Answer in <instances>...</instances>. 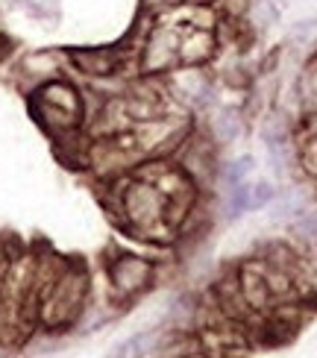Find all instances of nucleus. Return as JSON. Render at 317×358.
Segmentation results:
<instances>
[{
  "label": "nucleus",
  "instance_id": "f257e3e1",
  "mask_svg": "<svg viewBox=\"0 0 317 358\" xmlns=\"http://www.w3.org/2000/svg\"><path fill=\"white\" fill-rule=\"evenodd\" d=\"M176 208L183 212H194L174 203L168 194L162 191L159 182H153L150 176L135 171L132 176H127L124 182L115 188V215L120 217V223L132 232V235H156V232H171L176 229Z\"/></svg>",
  "mask_w": 317,
  "mask_h": 358
},
{
  "label": "nucleus",
  "instance_id": "f03ea898",
  "mask_svg": "<svg viewBox=\"0 0 317 358\" xmlns=\"http://www.w3.org/2000/svg\"><path fill=\"white\" fill-rule=\"evenodd\" d=\"M36 121L56 138H68L83 127L85 97L68 80H44L33 92Z\"/></svg>",
  "mask_w": 317,
  "mask_h": 358
},
{
  "label": "nucleus",
  "instance_id": "7ed1b4c3",
  "mask_svg": "<svg viewBox=\"0 0 317 358\" xmlns=\"http://www.w3.org/2000/svg\"><path fill=\"white\" fill-rule=\"evenodd\" d=\"M106 279H109L115 300L127 303L153 288L156 264L144 256H135V252H118L115 259L106 262Z\"/></svg>",
  "mask_w": 317,
  "mask_h": 358
},
{
  "label": "nucleus",
  "instance_id": "20e7f679",
  "mask_svg": "<svg viewBox=\"0 0 317 358\" xmlns=\"http://www.w3.org/2000/svg\"><path fill=\"white\" fill-rule=\"evenodd\" d=\"M168 92L183 103L188 112H209L215 103V88H211V77L197 68V65H179L171 73H164Z\"/></svg>",
  "mask_w": 317,
  "mask_h": 358
},
{
  "label": "nucleus",
  "instance_id": "39448f33",
  "mask_svg": "<svg viewBox=\"0 0 317 358\" xmlns=\"http://www.w3.org/2000/svg\"><path fill=\"white\" fill-rule=\"evenodd\" d=\"M68 59L85 77H115L127 62V56L118 48H83V50H71Z\"/></svg>",
  "mask_w": 317,
  "mask_h": 358
},
{
  "label": "nucleus",
  "instance_id": "423d86ee",
  "mask_svg": "<svg viewBox=\"0 0 317 358\" xmlns=\"http://www.w3.org/2000/svg\"><path fill=\"white\" fill-rule=\"evenodd\" d=\"M294 100L306 121H317V50L306 59L294 80Z\"/></svg>",
  "mask_w": 317,
  "mask_h": 358
},
{
  "label": "nucleus",
  "instance_id": "0eeeda50",
  "mask_svg": "<svg viewBox=\"0 0 317 358\" xmlns=\"http://www.w3.org/2000/svg\"><path fill=\"white\" fill-rule=\"evenodd\" d=\"M267 208H270V217H274V220H279V223H294L300 215L309 212L311 203H309V197H306V191L294 185V188L276 191L274 203H270Z\"/></svg>",
  "mask_w": 317,
  "mask_h": 358
},
{
  "label": "nucleus",
  "instance_id": "6e6552de",
  "mask_svg": "<svg viewBox=\"0 0 317 358\" xmlns=\"http://www.w3.org/2000/svg\"><path fill=\"white\" fill-rule=\"evenodd\" d=\"M206 136L215 144H235V138L241 136V117L235 112H230V109L218 112V117H211Z\"/></svg>",
  "mask_w": 317,
  "mask_h": 358
},
{
  "label": "nucleus",
  "instance_id": "1a4fd4ad",
  "mask_svg": "<svg viewBox=\"0 0 317 358\" xmlns=\"http://www.w3.org/2000/svg\"><path fill=\"white\" fill-rule=\"evenodd\" d=\"M253 171H255V159L250 153H244V156H238L232 162H226V165L220 168V176H223L226 188H232V185H241V182H250Z\"/></svg>",
  "mask_w": 317,
  "mask_h": 358
},
{
  "label": "nucleus",
  "instance_id": "9d476101",
  "mask_svg": "<svg viewBox=\"0 0 317 358\" xmlns=\"http://www.w3.org/2000/svg\"><path fill=\"white\" fill-rule=\"evenodd\" d=\"M253 0H218L215 9L220 12V18L226 24H244L247 15H250Z\"/></svg>",
  "mask_w": 317,
  "mask_h": 358
},
{
  "label": "nucleus",
  "instance_id": "9b49d317",
  "mask_svg": "<svg viewBox=\"0 0 317 358\" xmlns=\"http://www.w3.org/2000/svg\"><path fill=\"white\" fill-rule=\"evenodd\" d=\"M276 191H279V188H274V185L267 182V179H259V182H253V185H250V212L267 208L270 203H274Z\"/></svg>",
  "mask_w": 317,
  "mask_h": 358
},
{
  "label": "nucleus",
  "instance_id": "f8f14e48",
  "mask_svg": "<svg viewBox=\"0 0 317 358\" xmlns=\"http://www.w3.org/2000/svg\"><path fill=\"white\" fill-rule=\"evenodd\" d=\"M291 36H294L297 41H317V18L297 21L294 29H291Z\"/></svg>",
  "mask_w": 317,
  "mask_h": 358
},
{
  "label": "nucleus",
  "instance_id": "ddd939ff",
  "mask_svg": "<svg viewBox=\"0 0 317 358\" xmlns=\"http://www.w3.org/2000/svg\"><path fill=\"white\" fill-rule=\"evenodd\" d=\"M147 3V9H153L156 15H162V12H171V9H179L183 3H188V0H144Z\"/></svg>",
  "mask_w": 317,
  "mask_h": 358
},
{
  "label": "nucleus",
  "instance_id": "4468645a",
  "mask_svg": "<svg viewBox=\"0 0 317 358\" xmlns=\"http://www.w3.org/2000/svg\"><path fill=\"white\" fill-rule=\"evenodd\" d=\"M188 3H194V6H215L218 0H188Z\"/></svg>",
  "mask_w": 317,
  "mask_h": 358
},
{
  "label": "nucleus",
  "instance_id": "2eb2a0df",
  "mask_svg": "<svg viewBox=\"0 0 317 358\" xmlns=\"http://www.w3.org/2000/svg\"><path fill=\"white\" fill-rule=\"evenodd\" d=\"M183 358H206V355H203V352H200V350H191V352H185V355H183Z\"/></svg>",
  "mask_w": 317,
  "mask_h": 358
},
{
  "label": "nucleus",
  "instance_id": "dca6fc26",
  "mask_svg": "<svg viewBox=\"0 0 317 358\" xmlns=\"http://www.w3.org/2000/svg\"><path fill=\"white\" fill-rule=\"evenodd\" d=\"M274 3H276L279 9H285V6H288V3H291V0H274Z\"/></svg>",
  "mask_w": 317,
  "mask_h": 358
}]
</instances>
